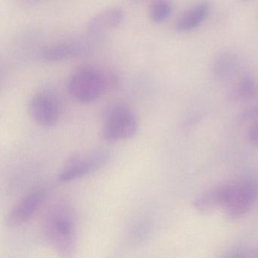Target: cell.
<instances>
[{"mask_svg": "<svg viewBox=\"0 0 258 258\" xmlns=\"http://www.w3.org/2000/svg\"><path fill=\"white\" fill-rule=\"evenodd\" d=\"M43 235L49 246L60 254L68 256L76 247L77 219L70 204H54L46 214L43 225Z\"/></svg>", "mask_w": 258, "mask_h": 258, "instance_id": "6da1fadb", "label": "cell"}, {"mask_svg": "<svg viewBox=\"0 0 258 258\" xmlns=\"http://www.w3.org/2000/svg\"><path fill=\"white\" fill-rule=\"evenodd\" d=\"M117 84L115 74L93 66L78 68L69 78L68 90L75 100L90 103Z\"/></svg>", "mask_w": 258, "mask_h": 258, "instance_id": "7a4b0ae2", "label": "cell"}, {"mask_svg": "<svg viewBox=\"0 0 258 258\" xmlns=\"http://www.w3.org/2000/svg\"><path fill=\"white\" fill-rule=\"evenodd\" d=\"M139 123L134 113L122 103L109 105L104 112L102 134L110 142L132 138L138 132Z\"/></svg>", "mask_w": 258, "mask_h": 258, "instance_id": "3957f363", "label": "cell"}, {"mask_svg": "<svg viewBox=\"0 0 258 258\" xmlns=\"http://www.w3.org/2000/svg\"><path fill=\"white\" fill-rule=\"evenodd\" d=\"M110 158V152L97 149L72 157L58 175V180L69 182L84 177L103 167Z\"/></svg>", "mask_w": 258, "mask_h": 258, "instance_id": "277c9868", "label": "cell"}, {"mask_svg": "<svg viewBox=\"0 0 258 258\" xmlns=\"http://www.w3.org/2000/svg\"><path fill=\"white\" fill-rule=\"evenodd\" d=\"M28 112L40 126L46 128L55 126L60 117L58 96L49 90L37 92L30 99Z\"/></svg>", "mask_w": 258, "mask_h": 258, "instance_id": "5b68a950", "label": "cell"}, {"mask_svg": "<svg viewBox=\"0 0 258 258\" xmlns=\"http://www.w3.org/2000/svg\"><path fill=\"white\" fill-rule=\"evenodd\" d=\"M257 194L256 185L247 180L231 185L230 193L224 205L225 214L231 220L245 215L253 205Z\"/></svg>", "mask_w": 258, "mask_h": 258, "instance_id": "8992f818", "label": "cell"}, {"mask_svg": "<svg viewBox=\"0 0 258 258\" xmlns=\"http://www.w3.org/2000/svg\"><path fill=\"white\" fill-rule=\"evenodd\" d=\"M46 199L43 189H36L21 199L9 213L7 222L10 226H18L28 222L40 208Z\"/></svg>", "mask_w": 258, "mask_h": 258, "instance_id": "52a82bcc", "label": "cell"}, {"mask_svg": "<svg viewBox=\"0 0 258 258\" xmlns=\"http://www.w3.org/2000/svg\"><path fill=\"white\" fill-rule=\"evenodd\" d=\"M124 19L123 10L119 7L106 9L96 14L87 25V32L99 35L118 27Z\"/></svg>", "mask_w": 258, "mask_h": 258, "instance_id": "ba28073f", "label": "cell"}, {"mask_svg": "<svg viewBox=\"0 0 258 258\" xmlns=\"http://www.w3.org/2000/svg\"><path fill=\"white\" fill-rule=\"evenodd\" d=\"M211 10V4L206 0L197 3L178 18L176 30L180 32H188L196 29L206 20Z\"/></svg>", "mask_w": 258, "mask_h": 258, "instance_id": "9c48e42d", "label": "cell"}, {"mask_svg": "<svg viewBox=\"0 0 258 258\" xmlns=\"http://www.w3.org/2000/svg\"><path fill=\"white\" fill-rule=\"evenodd\" d=\"M231 185H220L196 198L192 202L196 211L202 214H208L218 207H224L230 193Z\"/></svg>", "mask_w": 258, "mask_h": 258, "instance_id": "30bf717a", "label": "cell"}, {"mask_svg": "<svg viewBox=\"0 0 258 258\" xmlns=\"http://www.w3.org/2000/svg\"><path fill=\"white\" fill-rule=\"evenodd\" d=\"M82 50L78 43L64 42L51 45L42 51V59L47 61H60L76 56Z\"/></svg>", "mask_w": 258, "mask_h": 258, "instance_id": "8fae6325", "label": "cell"}, {"mask_svg": "<svg viewBox=\"0 0 258 258\" xmlns=\"http://www.w3.org/2000/svg\"><path fill=\"white\" fill-rule=\"evenodd\" d=\"M238 60L232 52H221L217 55L212 64V73L216 78L224 79L231 76L238 69Z\"/></svg>", "mask_w": 258, "mask_h": 258, "instance_id": "7c38bea8", "label": "cell"}, {"mask_svg": "<svg viewBox=\"0 0 258 258\" xmlns=\"http://www.w3.org/2000/svg\"><path fill=\"white\" fill-rule=\"evenodd\" d=\"M258 93V83L250 76H244L229 92L231 100H247L254 97Z\"/></svg>", "mask_w": 258, "mask_h": 258, "instance_id": "4fadbf2b", "label": "cell"}, {"mask_svg": "<svg viewBox=\"0 0 258 258\" xmlns=\"http://www.w3.org/2000/svg\"><path fill=\"white\" fill-rule=\"evenodd\" d=\"M171 13L172 6L168 0H154L149 7V17L155 23H161L167 20Z\"/></svg>", "mask_w": 258, "mask_h": 258, "instance_id": "5bb4252c", "label": "cell"}, {"mask_svg": "<svg viewBox=\"0 0 258 258\" xmlns=\"http://www.w3.org/2000/svg\"><path fill=\"white\" fill-rule=\"evenodd\" d=\"M248 139L253 146H258V121L255 122L248 131Z\"/></svg>", "mask_w": 258, "mask_h": 258, "instance_id": "9a60e30c", "label": "cell"}, {"mask_svg": "<svg viewBox=\"0 0 258 258\" xmlns=\"http://www.w3.org/2000/svg\"><path fill=\"white\" fill-rule=\"evenodd\" d=\"M243 1H249V0H243Z\"/></svg>", "mask_w": 258, "mask_h": 258, "instance_id": "2e32d148", "label": "cell"}]
</instances>
